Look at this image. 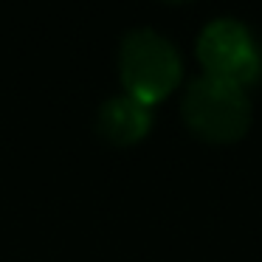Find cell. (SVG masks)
Here are the masks:
<instances>
[{"instance_id":"cell-1","label":"cell","mask_w":262,"mask_h":262,"mask_svg":"<svg viewBox=\"0 0 262 262\" xmlns=\"http://www.w3.org/2000/svg\"><path fill=\"white\" fill-rule=\"evenodd\" d=\"M183 119L189 130L211 144L237 141L251 127V102L234 82L200 76L186 88Z\"/></svg>"},{"instance_id":"cell-4","label":"cell","mask_w":262,"mask_h":262,"mask_svg":"<svg viewBox=\"0 0 262 262\" xmlns=\"http://www.w3.org/2000/svg\"><path fill=\"white\" fill-rule=\"evenodd\" d=\"M152 124V110L149 104L138 102L133 96H113L99 110V133L113 144H136L147 136Z\"/></svg>"},{"instance_id":"cell-2","label":"cell","mask_w":262,"mask_h":262,"mask_svg":"<svg viewBox=\"0 0 262 262\" xmlns=\"http://www.w3.org/2000/svg\"><path fill=\"white\" fill-rule=\"evenodd\" d=\"M119 71L127 88V96L144 104H155L166 93H172V88L181 82L183 68L175 46L166 37L149 29H138L130 31L121 42Z\"/></svg>"},{"instance_id":"cell-3","label":"cell","mask_w":262,"mask_h":262,"mask_svg":"<svg viewBox=\"0 0 262 262\" xmlns=\"http://www.w3.org/2000/svg\"><path fill=\"white\" fill-rule=\"evenodd\" d=\"M198 59L206 76L245 88L262 71V57L251 31L237 20H211L198 37Z\"/></svg>"}]
</instances>
